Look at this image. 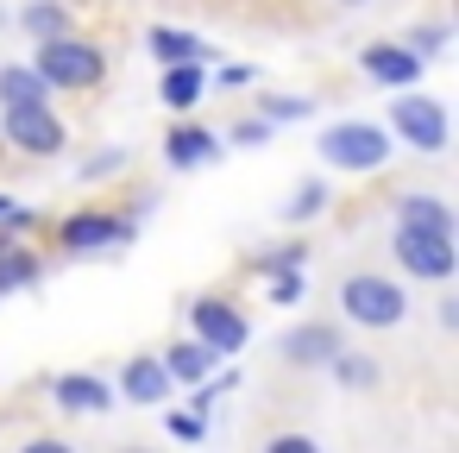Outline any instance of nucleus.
Instances as JSON below:
<instances>
[{
    "mask_svg": "<svg viewBox=\"0 0 459 453\" xmlns=\"http://www.w3.org/2000/svg\"><path fill=\"white\" fill-rule=\"evenodd\" d=\"M32 70H39L45 89H95L108 76V51L89 45V39H76V32H57V39H39Z\"/></svg>",
    "mask_w": 459,
    "mask_h": 453,
    "instance_id": "f257e3e1",
    "label": "nucleus"
},
{
    "mask_svg": "<svg viewBox=\"0 0 459 453\" xmlns=\"http://www.w3.org/2000/svg\"><path fill=\"white\" fill-rule=\"evenodd\" d=\"M340 315L359 321V327H396L409 315V290L396 277H377V271H359L340 283Z\"/></svg>",
    "mask_w": 459,
    "mask_h": 453,
    "instance_id": "f03ea898",
    "label": "nucleus"
},
{
    "mask_svg": "<svg viewBox=\"0 0 459 453\" xmlns=\"http://www.w3.org/2000/svg\"><path fill=\"white\" fill-rule=\"evenodd\" d=\"M315 152L333 164V170H384L390 164V133L371 126V120H340L315 139Z\"/></svg>",
    "mask_w": 459,
    "mask_h": 453,
    "instance_id": "7ed1b4c3",
    "label": "nucleus"
},
{
    "mask_svg": "<svg viewBox=\"0 0 459 453\" xmlns=\"http://www.w3.org/2000/svg\"><path fill=\"white\" fill-rule=\"evenodd\" d=\"M0 145H13L26 158H57L70 145V126L57 120L51 101H32V108H0Z\"/></svg>",
    "mask_w": 459,
    "mask_h": 453,
    "instance_id": "20e7f679",
    "label": "nucleus"
},
{
    "mask_svg": "<svg viewBox=\"0 0 459 453\" xmlns=\"http://www.w3.org/2000/svg\"><path fill=\"white\" fill-rule=\"evenodd\" d=\"M390 126H396V139H409V152H421V158H440V152H446V108H440L434 95H421V89H396Z\"/></svg>",
    "mask_w": 459,
    "mask_h": 453,
    "instance_id": "39448f33",
    "label": "nucleus"
},
{
    "mask_svg": "<svg viewBox=\"0 0 459 453\" xmlns=\"http://www.w3.org/2000/svg\"><path fill=\"white\" fill-rule=\"evenodd\" d=\"M133 233H139V221H133V214L76 208V214L57 227V252H70V258H95V252H108V246H126Z\"/></svg>",
    "mask_w": 459,
    "mask_h": 453,
    "instance_id": "423d86ee",
    "label": "nucleus"
},
{
    "mask_svg": "<svg viewBox=\"0 0 459 453\" xmlns=\"http://www.w3.org/2000/svg\"><path fill=\"white\" fill-rule=\"evenodd\" d=\"M390 252H396V265L409 277H428V283H446L453 265H459L453 233H440V227H396V246Z\"/></svg>",
    "mask_w": 459,
    "mask_h": 453,
    "instance_id": "0eeeda50",
    "label": "nucleus"
},
{
    "mask_svg": "<svg viewBox=\"0 0 459 453\" xmlns=\"http://www.w3.org/2000/svg\"><path fill=\"white\" fill-rule=\"evenodd\" d=\"M189 327H195V346H208L214 359H233V353L252 340L246 315H239L233 302H221V296H202V302L189 309Z\"/></svg>",
    "mask_w": 459,
    "mask_h": 453,
    "instance_id": "6e6552de",
    "label": "nucleus"
},
{
    "mask_svg": "<svg viewBox=\"0 0 459 453\" xmlns=\"http://www.w3.org/2000/svg\"><path fill=\"white\" fill-rule=\"evenodd\" d=\"M359 70L377 83V89H415L421 83V57L409 45H365L359 51Z\"/></svg>",
    "mask_w": 459,
    "mask_h": 453,
    "instance_id": "1a4fd4ad",
    "label": "nucleus"
},
{
    "mask_svg": "<svg viewBox=\"0 0 459 453\" xmlns=\"http://www.w3.org/2000/svg\"><path fill=\"white\" fill-rule=\"evenodd\" d=\"M114 396H126V403H139V409L170 403V371H164V359H158V353H133L126 371H120V390H114Z\"/></svg>",
    "mask_w": 459,
    "mask_h": 453,
    "instance_id": "9d476101",
    "label": "nucleus"
},
{
    "mask_svg": "<svg viewBox=\"0 0 459 453\" xmlns=\"http://www.w3.org/2000/svg\"><path fill=\"white\" fill-rule=\"evenodd\" d=\"M45 390H51L57 409H76V415H95V409H114V403H120L114 384L95 378V371H64V378H51Z\"/></svg>",
    "mask_w": 459,
    "mask_h": 453,
    "instance_id": "9b49d317",
    "label": "nucleus"
},
{
    "mask_svg": "<svg viewBox=\"0 0 459 453\" xmlns=\"http://www.w3.org/2000/svg\"><path fill=\"white\" fill-rule=\"evenodd\" d=\"M214 158H221V133H208L195 120H183V126L164 133V164L170 170H195V164H214Z\"/></svg>",
    "mask_w": 459,
    "mask_h": 453,
    "instance_id": "f8f14e48",
    "label": "nucleus"
},
{
    "mask_svg": "<svg viewBox=\"0 0 459 453\" xmlns=\"http://www.w3.org/2000/svg\"><path fill=\"white\" fill-rule=\"evenodd\" d=\"M333 353H340V327H327V321H308V327L283 334V359L290 365H327Z\"/></svg>",
    "mask_w": 459,
    "mask_h": 453,
    "instance_id": "ddd939ff",
    "label": "nucleus"
},
{
    "mask_svg": "<svg viewBox=\"0 0 459 453\" xmlns=\"http://www.w3.org/2000/svg\"><path fill=\"white\" fill-rule=\"evenodd\" d=\"M202 89H208V70H202V64H164V89H158V101H164L170 114H189V108L202 101Z\"/></svg>",
    "mask_w": 459,
    "mask_h": 453,
    "instance_id": "4468645a",
    "label": "nucleus"
},
{
    "mask_svg": "<svg viewBox=\"0 0 459 453\" xmlns=\"http://www.w3.org/2000/svg\"><path fill=\"white\" fill-rule=\"evenodd\" d=\"M145 51H152L158 64H208V45H202L195 32H177V26H152V32H145Z\"/></svg>",
    "mask_w": 459,
    "mask_h": 453,
    "instance_id": "2eb2a0df",
    "label": "nucleus"
},
{
    "mask_svg": "<svg viewBox=\"0 0 459 453\" xmlns=\"http://www.w3.org/2000/svg\"><path fill=\"white\" fill-rule=\"evenodd\" d=\"M32 101H51L39 70L32 64H0V108H32Z\"/></svg>",
    "mask_w": 459,
    "mask_h": 453,
    "instance_id": "dca6fc26",
    "label": "nucleus"
},
{
    "mask_svg": "<svg viewBox=\"0 0 459 453\" xmlns=\"http://www.w3.org/2000/svg\"><path fill=\"white\" fill-rule=\"evenodd\" d=\"M32 283H39V258H32L20 240H7V233H0V296L32 290Z\"/></svg>",
    "mask_w": 459,
    "mask_h": 453,
    "instance_id": "f3484780",
    "label": "nucleus"
},
{
    "mask_svg": "<svg viewBox=\"0 0 459 453\" xmlns=\"http://www.w3.org/2000/svg\"><path fill=\"white\" fill-rule=\"evenodd\" d=\"M396 227H440V233H453V208L440 196H396Z\"/></svg>",
    "mask_w": 459,
    "mask_h": 453,
    "instance_id": "a211bd4d",
    "label": "nucleus"
},
{
    "mask_svg": "<svg viewBox=\"0 0 459 453\" xmlns=\"http://www.w3.org/2000/svg\"><path fill=\"white\" fill-rule=\"evenodd\" d=\"M208 365H214V353H208V346H195V340H177V346L164 353L170 384H202V378H208Z\"/></svg>",
    "mask_w": 459,
    "mask_h": 453,
    "instance_id": "6ab92c4d",
    "label": "nucleus"
},
{
    "mask_svg": "<svg viewBox=\"0 0 459 453\" xmlns=\"http://www.w3.org/2000/svg\"><path fill=\"white\" fill-rule=\"evenodd\" d=\"M20 26L32 39H57V32H70V7H64V0H32V7L20 13Z\"/></svg>",
    "mask_w": 459,
    "mask_h": 453,
    "instance_id": "aec40b11",
    "label": "nucleus"
},
{
    "mask_svg": "<svg viewBox=\"0 0 459 453\" xmlns=\"http://www.w3.org/2000/svg\"><path fill=\"white\" fill-rule=\"evenodd\" d=\"M327 208V183H302L290 202H283V221H315Z\"/></svg>",
    "mask_w": 459,
    "mask_h": 453,
    "instance_id": "412c9836",
    "label": "nucleus"
},
{
    "mask_svg": "<svg viewBox=\"0 0 459 453\" xmlns=\"http://www.w3.org/2000/svg\"><path fill=\"white\" fill-rule=\"evenodd\" d=\"M258 114H264L271 126H283V120H308V114H315V101H308V95H271Z\"/></svg>",
    "mask_w": 459,
    "mask_h": 453,
    "instance_id": "4be33fe9",
    "label": "nucleus"
},
{
    "mask_svg": "<svg viewBox=\"0 0 459 453\" xmlns=\"http://www.w3.org/2000/svg\"><path fill=\"white\" fill-rule=\"evenodd\" d=\"M271 277V302L277 309H290V302H302V290H308V277H302V265L296 271H264Z\"/></svg>",
    "mask_w": 459,
    "mask_h": 453,
    "instance_id": "5701e85b",
    "label": "nucleus"
},
{
    "mask_svg": "<svg viewBox=\"0 0 459 453\" xmlns=\"http://www.w3.org/2000/svg\"><path fill=\"white\" fill-rule=\"evenodd\" d=\"M327 365H333V378H340V384H377V365H371V359H346V346H340Z\"/></svg>",
    "mask_w": 459,
    "mask_h": 453,
    "instance_id": "b1692460",
    "label": "nucleus"
},
{
    "mask_svg": "<svg viewBox=\"0 0 459 453\" xmlns=\"http://www.w3.org/2000/svg\"><path fill=\"white\" fill-rule=\"evenodd\" d=\"M264 139H271V120L258 114V120H239V126H233L221 145H264Z\"/></svg>",
    "mask_w": 459,
    "mask_h": 453,
    "instance_id": "393cba45",
    "label": "nucleus"
},
{
    "mask_svg": "<svg viewBox=\"0 0 459 453\" xmlns=\"http://www.w3.org/2000/svg\"><path fill=\"white\" fill-rule=\"evenodd\" d=\"M440 45H446V26H415V32H409V51H415V57H434Z\"/></svg>",
    "mask_w": 459,
    "mask_h": 453,
    "instance_id": "a878e982",
    "label": "nucleus"
},
{
    "mask_svg": "<svg viewBox=\"0 0 459 453\" xmlns=\"http://www.w3.org/2000/svg\"><path fill=\"white\" fill-rule=\"evenodd\" d=\"M296 265H308V252H302V246H277V252H264V258H258V271H296Z\"/></svg>",
    "mask_w": 459,
    "mask_h": 453,
    "instance_id": "bb28decb",
    "label": "nucleus"
},
{
    "mask_svg": "<svg viewBox=\"0 0 459 453\" xmlns=\"http://www.w3.org/2000/svg\"><path fill=\"white\" fill-rule=\"evenodd\" d=\"M170 434L177 440H202L208 434V415H170Z\"/></svg>",
    "mask_w": 459,
    "mask_h": 453,
    "instance_id": "cd10ccee",
    "label": "nucleus"
},
{
    "mask_svg": "<svg viewBox=\"0 0 459 453\" xmlns=\"http://www.w3.org/2000/svg\"><path fill=\"white\" fill-rule=\"evenodd\" d=\"M264 453H321V447H315L308 434H277V440H271Z\"/></svg>",
    "mask_w": 459,
    "mask_h": 453,
    "instance_id": "c85d7f7f",
    "label": "nucleus"
},
{
    "mask_svg": "<svg viewBox=\"0 0 459 453\" xmlns=\"http://www.w3.org/2000/svg\"><path fill=\"white\" fill-rule=\"evenodd\" d=\"M114 170H126V152H108V158H95L82 177H114Z\"/></svg>",
    "mask_w": 459,
    "mask_h": 453,
    "instance_id": "c756f323",
    "label": "nucleus"
},
{
    "mask_svg": "<svg viewBox=\"0 0 459 453\" xmlns=\"http://www.w3.org/2000/svg\"><path fill=\"white\" fill-rule=\"evenodd\" d=\"M20 453H76V447H70V440H57V434H39V440H26Z\"/></svg>",
    "mask_w": 459,
    "mask_h": 453,
    "instance_id": "7c9ffc66",
    "label": "nucleus"
},
{
    "mask_svg": "<svg viewBox=\"0 0 459 453\" xmlns=\"http://www.w3.org/2000/svg\"><path fill=\"white\" fill-rule=\"evenodd\" d=\"M239 83H252V64H233V70H221V89H239Z\"/></svg>",
    "mask_w": 459,
    "mask_h": 453,
    "instance_id": "2f4dec72",
    "label": "nucleus"
},
{
    "mask_svg": "<svg viewBox=\"0 0 459 453\" xmlns=\"http://www.w3.org/2000/svg\"><path fill=\"white\" fill-rule=\"evenodd\" d=\"M340 7H365V0H340Z\"/></svg>",
    "mask_w": 459,
    "mask_h": 453,
    "instance_id": "473e14b6",
    "label": "nucleus"
},
{
    "mask_svg": "<svg viewBox=\"0 0 459 453\" xmlns=\"http://www.w3.org/2000/svg\"><path fill=\"white\" fill-rule=\"evenodd\" d=\"M7 202H13V196H0V214H7Z\"/></svg>",
    "mask_w": 459,
    "mask_h": 453,
    "instance_id": "72a5a7b5",
    "label": "nucleus"
},
{
    "mask_svg": "<svg viewBox=\"0 0 459 453\" xmlns=\"http://www.w3.org/2000/svg\"><path fill=\"white\" fill-rule=\"evenodd\" d=\"M126 453H145V447H126Z\"/></svg>",
    "mask_w": 459,
    "mask_h": 453,
    "instance_id": "f704fd0d",
    "label": "nucleus"
}]
</instances>
